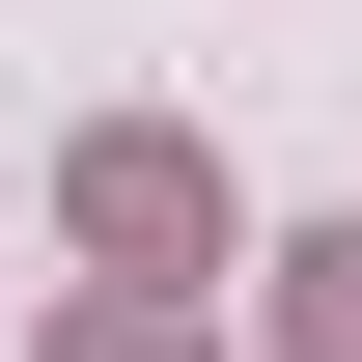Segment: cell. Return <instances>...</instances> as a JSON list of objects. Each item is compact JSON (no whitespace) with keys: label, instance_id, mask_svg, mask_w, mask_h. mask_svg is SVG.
I'll return each mask as SVG.
<instances>
[{"label":"cell","instance_id":"6da1fadb","mask_svg":"<svg viewBox=\"0 0 362 362\" xmlns=\"http://www.w3.org/2000/svg\"><path fill=\"white\" fill-rule=\"evenodd\" d=\"M56 195H84V251H112V279H195V251H223V168H195L168 112H112V139H84Z\"/></svg>","mask_w":362,"mask_h":362},{"label":"cell","instance_id":"7a4b0ae2","mask_svg":"<svg viewBox=\"0 0 362 362\" xmlns=\"http://www.w3.org/2000/svg\"><path fill=\"white\" fill-rule=\"evenodd\" d=\"M279 362H362V223H307V251H279Z\"/></svg>","mask_w":362,"mask_h":362},{"label":"cell","instance_id":"3957f363","mask_svg":"<svg viewBox=\"0 0 362 362\" xmlns=\"http://www.w3.org/2000/svg\"><path fill=\"white\" fill-rule=\"evenodd\" d=\"M56 362H195V279H112V307H56Z\"/></svg>","mask_w":362,"mask_h":362}]
</instances>
